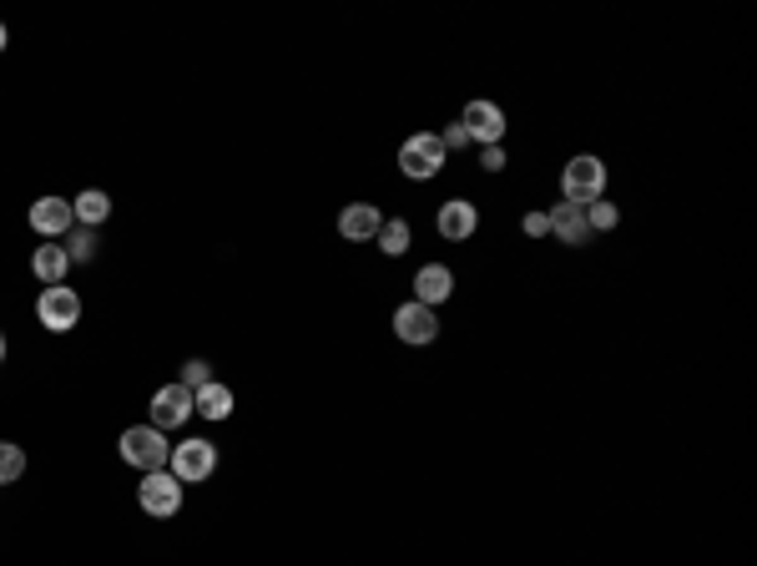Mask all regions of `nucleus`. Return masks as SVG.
<instances>
[{
	"instance_id": "obj_1",
	"label": "nucleus",
	"mask_w": 757,
	"mask_h": 566,
	"mask_svg": "<svg viewBox=\"0 0 757 566\" xmlns=\"http://www.w3.org/2000/svg\"><path fill=\"white\" fill-rule=\"evenodd\" d=\"M561 197L566 203H596V197H606V162L591 152H580L566 162V172H561Z\"/></svg>"
},
{
	"instance_id": "obj_2",
	"label": "nucleus",
	"mask_w": 757,
	"mask_h": 566,
	"mask_svg": "<svg viewBox=\"0 0 757 566\" xmlns=\"http://www.w3.org/2000/svg\"><path fill=\"white\" fill-rule=\"evenodd\" d=\"M117 450H121V460L137 470H167V456H172V446H167V435L157 430V425H131V430H121Z\"/></svg>"
},
{
	"instance_id": "obj_3",
	"label": "nucleus",
	"mask_w": 757,
	"mask_h": 566,
	"mask_svg": "<svg viewBox=\"0 0 757 566\" xmlns=\"http://www.w3.org/2000/svg\"><path fill=\"white\" fill-rule=\"evenodd\" d=\"M445 142H439V132H415V137H404L399 147V168L404 178H415V182H429L439 168H445Z\"/></svg>"
},
{
	"instance_id": "obj_4",
	"label": "nucleus",
	"mask_w": 757,
	"mask_h": 566,
	"mask_svg": "<svg viewBox=\"0 0 757 566\" xmlns=\"http://www.w3.org/2000/svg\"><path fill=\"white\" fill-rule=\"evenodd\" d=\"M167 470H172L182 485H202L217 470V446L213 440H182V446H172V456H167Z\"/></svg>"
},
{
	"instance_id": "obj_5",
	"label": "nucleus",
	"mask_w": 757,
	"mask_h": 566,
	"mask_svg": "<svg viewBox=\"0 0 757 566\" xmlns=\"http://www.w3.org/2000/svg\"><path fill=\"white\" fill-rule=\"evenodd\" d=\"M137 501H142L147 516L167 521V516H178L182 511V481L172 476V470H147L142 485H137Z\"/></svg>"
},
{
	"instance_id": "obj_6",
	"label": "nucleus",
	"mask_w": 757,
	"mask_h": 566,
	"mask_svg": "<svg viewBox=\"0 0 757 566\" xmlns=\"http://www.w3.org/2000/svg\"><path fill=\"white\" fill-rule=\"evenodd\" d=\"M36 319L51 329V334H66V329L82 324V293L56 284V289H41L36 299Z\"/></svg>"
},
{
	"instance_id": "obj_7",
	"label": "nucleus",
	"mask_w": 757,
	"mask_h": 566,
	"mask_svg": "<svg viewBox=\"0 0 757 566\" xmlns=\"http://www.w3.org/2000/svg\"><path fill=\"white\" fill-rule=\"evenodd\" d=\"M394 334L404 339V344H435L439 339V313L435 309H425V303H399L394 309Z\"/></svg>"
},
{
	"instance_id": "obj_8",
	"label": "nucleus",
	"mask_w": 757,
	"mask_h": 566,
	"mask_svg": "<svg viewBox=\"0 0 757 566\" xmlns=\"http://www.w3.org/2000/svg\"><path fill=\"white\" fill-rule=\"evenodd\" d=\"M460 127L470 132V142L495 147L500 137H505V111H500L495 102H470V107H465V117H460Z\"/></svg>"
},
{
	"instance_id": "obj_9",
	"label": "nucleus",
	"mask_w": 757,
	"mask_h": 566,
	"mask_svg": "<svg viewBox=\"0 0 757 566\" xmlns=\"http://www.w3.org/2000/svg\"><path fill=\"white\" fill-rule=\"evenodd\" d=\"M435 228H439V238H445V243H465V238H475V228H480V207H475L470 197H450V203L439 207Z\"/></svg>"
},
{
	"instance_id": "obj_10",
	"label": "nucleus",
	"mask_w": 757,
	"mask_h": 566,
	"mask_svg": "<svg viewBox=\"0 0 757 566\" xmlns=\"http://www.w3.org/2000/svg\"><path fill=\"white\" fill-rule=\"evenodd\" d=\"M192 420V389H182V385H162L152 395V425L157 430H178V425H188Z\"/></svg>"
},
{
	"instance_id": "obj_11",
	"label": "nucleus",
	"mask_w": 757,
	"mask_h": 566,
	"mask_svg": "<svg viewBox=\"0 0 757 566\" xmlns=\"http://www.w3.org/2000/svg\"><path fill=\"white\" fill-rule=\"evenodd\" d=\"M72 223H76V213L66 197H36V203H31V228H36L41 238H66Z\"/></svg>"
},
{
	"instance_id": "obj_12",
	"label": "nucleus",
	"mask_w": 757,
	"mask_h": 566,
	"mask_svg": "<svg viewBox=\"0 0 757 566\" xmlns=\"http://www.w3.org/2000/svg\"><path fill=\"white\" fill-rule=\"evenodd\" d=\"M545 223H551V238H561V243H571V248H580V243L591 238V228H586V207L580 203H566L561 197L551 213H545Z\"/></svg>"
},
{
	"instance_id": "obj_13",
	"label": "nucleus",
	"mask_w": 757,
	"mask_h": 566,
	"mask_svg": "<svg viewBox=\"0 0 757 566\" xmlns=\"http://www.w3.org/2000/svg\"><path fill=\"white\" fill-rule=\"evenodd\" d=\"M455 293V274L445 264H425L415 274V303H425V309H435V303H445Z\"/></svg>"
},
{
	"instance_id": "obj_14",
	"label": "nucleus",
	"mask_w": 757,
	"mask_h": 566,
	"mask_svg": "<svg viewBox=\"0 0 757 566\" xmlns=\"http://www.w3.org/2000/svg\"><path fill=\"white\" fill-rule=\"evenodd\" d=\"M378 223H384V217H378V207L374 203H349L339 213V233L349 243H369V238H378Z\"/></svg>"
},
{
	"instance_id": "obj_15",
	"label": "nucleus",
	"mask_w": 757,
	"mask_h": 566,
	"mask_svg": "<svg viewBox=\"0 0 757 566\" xmlns=\"http://www.w3.org/2000/svg\"><path fill=\"white\" fill-rule=\"evenodd\" d=\"M66 268H72V258H66V248H61V243H41L36 254H31V274H36L46 289H56L61 278H66Z\"/></svg>"
},
{
	"instance_id": "obj_16",
	"label": "nucleus",
	"mask_w": 757,
	"mask_h": 566,
	"mask_svg": "<svg viewBox=\"0 0 757 566\" xmlns=\"http://www.w3.org/2000/svg\"><path fill=\"white\" fill-rule=\"evenodd\" d=\"M192 415H202V420H227L233 415V389L227 385H202L198 395H192Z\"/></svg>"
},
{
	"instance_id": "obj_17",
	"label": "nucleus",
	"mask_w": 757,
	"mask_h": 566,
	"mask_svg": "<svg viewBox=\"0 0 757 566\" xmlns=\"http://www.w3.org/2000/svg\"><path fill=\"white\" fill-rule=\"evenodd\" d=\"M72 213L82 217L86 228H96V223H107V217H111V197L102 193V188H86V193L72 203Z\"/></svg>"
},
{
	"instance_id": "obj_18",
	"label": "nucleus",
	"mask_w": 757,
	"mask_h": 566,
	"mask_svg": "<svg viewBox=\"0 0 757 566\" xmlns=\"http://www.w3.org/2000/svg\"><path fill=\"white\" fill-rule=\"evenodd\" d=\"M409 243H415V233H409V223H404V217H384V223H378V248H384L390 258L409 254Z\"/></svg>"
},
{
	"instance_id": "obj_19",
	"label": "nucleus",
	"mask_w": 757,
	"mask_h": 566,
	"mask_svg": "<svg viewBox=\"0 0 757 566\" xmlns=\"http://www.w3.org/2000/svg\"><path fill=\"white\" fill-rule=\"evenodd\" d=\"M616 223H621V207H616V203H606V197L586 203V228H591V233H611Z\"/></svg>"
},
{
	"instance_id": "obj_20",
	"label": "nucleus",
	"mask_w": 757,
	"mask_h": 566,
	"mask_svg": "<svg viewBox=\"0 0 757 566\" xmlns=\"http://www.w3.org/2000/svg\"><path fill=\"white\" fill-rule=\"evenodd\" d=\"M25 476V450L11 446V440H0V485H11Z\"/></svg>"
},
{
	"instance_id": "obj_21",
	"label": "nucleus",
	"mask_w": 757,
	"mask_h": 566,
	"mask_svg": "<svg viewBox=\"0 0 757 566\" xmlns=\"http://www.w3.org/2000/svg\"><path fill=\"white\" fill-rule=\"evenodd\" d=\"M178 385L198 395L202 385H213V364H207V360H188V364H182V380H178Z\"/></svg>"
},
{
	"instance_id": "obj_22",
	"label": "nucleus",
	"mask_w": 757,
	"mask_h": 566,
	"mask_svg": "<svg viewBox=\"0 0 757 566\" xmlns=\"http://www.w3.org/2000/svg\"><path fill=\"white\" fill-rule=\"evenodd\" d=\"M96 254V238L86 228H72L66 233V258H92Z\"/></svg>"
},
{
	"instance_id": "obj_23",
	"label": "nucleus",
	"mask_w": 757,
	"mask_h": 566,
	"mask_svg": "<svg viewBox=\"0 0 757 566\" xmlns=\"http://www.w3.org/2000/svg\"><path fill=\"white\" fill-rule=\"evenodd\" d=\"M439 142H445V152H460V147H470V132H465L460 121H450V127H445V137H439Z\"/></svg>"
},
{
	"instance_id": "obj_24",
	"label": "nucleus",
	"mask_w": 757,
	"mask_h": 566,
	"mask_svg": "<svg viewBox=\"0 0 757 566\" xmlns=\"http://www.w3.org/2000/svg\"><path fill=\"white\" fill-rule=\"evenodd\" d=\"M521 228H525V238H551V223H545V213H525Z\"/></svg>"
},
{
	"instance_id": "obj_25",
	"label": "nucleus",
	"mask_w": 757,
	"mask_h": 566,
	"mask_svg": "<svg viewBox=\"0 0 757 566\" xmlns=\"http://www.w3.org/2000/svg\"><path fill=\"white\" fill-rule=\"evenodd\" d=\"M480 162H486V172H500V168H505V147H486V152H480Z\"/></svg>"
},
{
	"instance_id": "obj_26",
	"label": "nucleus",
	"mask_w": 757,
	"mask_h": 566,
	"mask_svg": "<svg viewBox=\"0 0 757 566\" xmlns=\"http://www.w3.org/2000/svg\"><path fill=\"white\" fill-rule=\"evenodd\" d=\"M11 46V31H6V21H0V51Z\"/></svg>"
},
{
	"instance_id": "obj_27",
	"label": "nucleus",
	"mask_w": 757,
	"mask_h": 566,
	"mask_svg": "<svg viewBox=\"0 0 757 566\" xmlns=\"http://www.w3.org/2000/svg\"><path fill=\"white\" fill-rule=\"evenodd\" d=\"M0 364H6V334H0Z\"/></svg>"
}]
</instances>
